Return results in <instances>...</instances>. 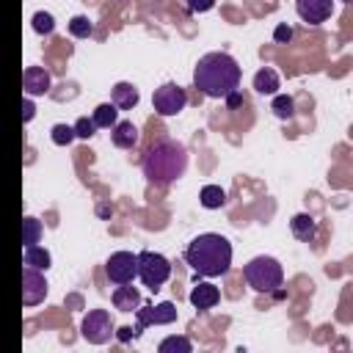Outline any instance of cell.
I'll list each match as a JSON object with an SVG mask.
<instances>
[{"label": "cell", "mask_w": 353, "mask_h": 353, "mask_svg": "<svg viewBox=\"0 0 353 353\" xmlns=\"http://www.w3.org/2000/svg\"><path fill=\"white\" fill-rule=\"evenodd\" d=\"M240 63L229 52H207L193 69V85L212 99H223L240 85Z\"/></svg>", "instance_id": "obj_1"}, {"label": "cell", "mask_w": 353, "mask_h": 353, "mask_svg": "<svg viewBox=\"0 0 353 353\" xmlns=\"http://www.w3.org/2000/svg\"><path fill=\"white\" fill-rule=\"evenodd\" d=\"M185 262L201 276H221L232 265V245L223 234L204 232V234H199L188 243Z\"/></svg>", "instance_id": "obj_2"}, {"label": "cell", "mask_w": 353, "mask_h": 353, "mask_svg": "<svg viewBox=\"0 0 353 353\" xmlns=\"http://www.w3.org/2000/svg\"><path fill=\"white\" fill-rule=\"evenodd\" d=\"M185 165H188V152L176 141H160L143 157V174L149 182H157V185H165L182 176Z\"/></svg>", "instance_id": "obj_3"}, {"label": "cell", "mask_w": 353, "mask_h": 353, "mask_svg": "<svg viewBox=\"0 0 353 353\" xmlns=\"http://www.w3.org/2000/svg\"><path fill=\"white\" fill-rule=\"evenodd\" d=\"M243 276H245L248 287L256 292H273L284 281V270H281L279 259H273V256H254L243 268Z\"/></svg>", "instance_id": "obj_4"}, {"label": "cell", "mask_w": 353, "mask_h": 353, "mask_svg": "<svg viewBox=\"0 0 353 353\" xmlns=\"http://www.w3.org/2000/svg\"><path fill=\"white\" fill-rule=\"evenodd\" d=\"M135 270H138L135 276L143 281V287H149V290L154 292V290H160V287L168 281V276H171V262H168L163 254H157V251H141Z\"/></svg>", "instance_id": "obj_5"}, {"label": "cell", "mask_w": 353, "mask_h": 353, "mask_svg": "<svg viewBox=\"0 0 353 353\" xmlns=\"http://www.w3.org/2000/svg\"><path fill=\"white\" fill-rule=\"evenodd\" d=\"M185 102H188V94H185V88L176 85V83H163V85L154 88V94H152V105H154V110H157L160 116H176V113L185 108Z\"/></svg>", "instance_id": "obj_6"}, {"label": "cell", "mask_w": 353, "mask_h": 353, "mask_svg": "<svg viewBox=\"0 0 353 353\" xmlns=\"http://www.w3.org/2000/svg\"><path fill=\"white\" fill-rule=\"evenodd\" d=\"M80 334H83V339H88L91 345L108 342L110 334H113V320H110V314H108L105 309H91V312L83 317V323H80Z\"/></svg>", "instance_id": "obj_7"}, {"label": "cell", "mask_w": 353, "mask_h": 353, "mask_svg": "<svg viewBox=\"0 0 353 353\" xmlns=\"http://www.w3.org/2000/svg\"><path fill=\"white\" fill-rule=\"evenodd\" d=\"M135 265H138V254H132V251H116V254L108 256L105 273H108V279L113 284H130L135 279V273H138Z\"/></svg>", "instance_id": "obj_8"}, {"label": "cell", "mask_w": 353, "mask_h": 353, "mask_svg": "<svg viewBox=\"0 0 353 353\" xmlns=\"http://www.w3.org/2000/svg\"><path fill=\"white\" fill-rule=\"evenodd\" d=\"M135 317H138L135 331L141 334L146 325H168V323H174V320H176V306H174L171 301H163V303H157V306L146 303V306H138V309H135Z\"/></svg>", "instance_id": "obj_9"}, {"label": "cell", "mask_w": 353, "mask_h": 353, "mask_svg": "<svg viewBox=\"0 0 353 353\" xmlns=\"http://www.w3.org/2000/svg\"><path fill=\"white\" fill-rule=\"evenodd\" d=\"M47 295V281L36 268H22V303L25 306H36L41 303Z\"/></svg>", "instance_id": "obj_10"}, {"label": "cell", "mask_w": 353, "mask_h": 353, "mask_svg": "<svg viewBox=\"0 0 353 353\" xmlns=\"http://www.w3.org/2000/svg\"><path fill=\"white\" fill-rule=\"evenodd\" d=\"M295 11L303 22L309 25H320L325 19H331L334 14V0H295Z\"/></svg>", "instance_id": "obj_11"}, {"label": "cell", "mask_w": 353, "mask_h": 353, "mask_svg": "<svg viewBox=\"0 0 353 353\" xmlns=\"http://www.w3.org/2000/svg\"><path fill=\"white\" fill-rule=\"evenodd\" d=\"M22 88L28 97H41L50 91V74L41 66H28L22 72Z\"/></svg>", "instance_id": "obj_12"}, {"label": "cell", "mask_w": 353, "mask_h": 353, "mask_svg": "<svg viewBox=\"0 0 353 353\" xmlns=\"http://www.w3.org/2000/svg\"><path fill=\"white\" fill-rule=\"evenodd\" d=\"M190 303L196 306V309H212L218 301H221V292H218V287L215 284H210V281H199L193 290H190Z\"/></svg>", "instance_id": "obj_13"}, {"label": "cell", "mask_w": 353, "mask_h": 353, "mask_svg": "<svg viewBox=\"0 0 353 353\" xmlns=\"http://www.w3.org/2000/svg\"><path fill=\"white\" fill-rule=\"evenodd\" d=\"M113 306L121 309V312H135L141 306V292L130 284H119L113 290Z\"/></svg>", "instance_id": "obj_14"}, {"label": "cell", "mask_w": 353, "mask_h": 353, "mask_svg": "<svg viewBox=\"0 0 353 353\" xmlns=\"http://www.w3.org/2000/svg\"><path fill=\"white\" fill-rule=\"evenodd\" d=\"M110 138H113V143L119 149H132L138 143V127L132 121H116Z\"/></svg>", "instance_id": "obj_15"}, {"label": "cell", "mask_w": 353, "mask_h": 353, "mask_svg": "<svg viewBox=\"0 0 353 353\" xmlns=\"http://www.w3.org/2000/svg\"><path fill=\"white\" fill-rule=\"evenodd\" d=\"M110 99H113L116 108H121V110H132V108L138 105V88H135L132 83H116Z\"/></svg>", "instance_id": "obj_16"}, {"label": "cell", "mask_w": 353, "mask_h": 353, "mask_svg": "<svg viewBox=\"0 0 353 353\" xmlns=\"http://www.w3.org/2000/svg\"><path fill=\"white\" fill-rule=\"evenodd\" d=\"M279 72L276 69H270V66H262L256 74H254V88H256V94H276L279 91Z\"/></svg>", "instance_id": "obj_17"}, {"label": "cell", "mask_w": 353, "mask_h": 353, "mask_svg": "<svg viewBox=\"0 0 353 353\" xmlns=\"http://www.w3.org/2000/svg\"><path fill=\"white\" fill-rule=\"evenodd\" d=\"M290 229H292V234H295L298 240L309 243V240L314 237V232H317V223H314V218H312L309 212H298V215H292Z\"/></svg>", "instance_id": "obj_18"}, {"label": "cell", "mask_w": 353, "mask_h": 353, "mask_svg": "<svg viewBox=\"0 0 353 353\" xmlns=\"http://www.w3.org/2000/svg\"><path fill=\"white\" fill-rule=\"evenodd\" d=\"M22 262L28 265V268H36V270H47L50 268V251L47 248H41V245H25V256H22Z\"/></svg>", "instance_id": "obj_19"}, {"label": "cell", "mask_w": 353, "mask_h": 353, "mask_svg": "<svg viewBox=\"0 0 353 353\" xmlns=\"http://www.w3.org/2000/svg\"><path fill=\"white\" fill-rule=\"evenodd\" d=\"M199 201H201L204 210H218L226 201V190L221 185H204L201 193H199Z\"/></svg>", "instance_id": "obj_20"}, {"label": "cell", "mask_w": 353, "mask_h": 353, "mask_svg": "<svg viewBox=\"0 0 353 353\" xmlns=\"http://www.w3.org/2000/svg\"><path fill=\"white\" fill-rule=\"evenodd\" d=\"M91 121H94L97 127H113V124L119 121V108H116L113 102H102V105L94 108Z\"/></svg>", "instance_id": "obj_21"}, {"label": "cell", "mask_w": 353, "mask_h": 353, "mask_svg": "<svg viewBox=\"0 0 353 353\" xmlns=\"http://www.w3.org/2000/svg\"><path fill=\"white\" fill-rule=\"evenodd\" d=\"M270 110L279 116V119H290L295 113V99L290 94H276L273 102H270Z\"/></svg>", "instance_id": "obj_22"}, {"label": "cell", "mask_w": 353, "mask_h": 353, "mask_svg": "<svg viewBox=\"0 0 353 353\" xmlns=\"http://www.w3.org/2000/svg\"><path fill=\"white\" fill-rule=\"evenodd\" d=\"M190 339H185V336H165L160 345H157V350L160 353H190Z\"/></svg>", "instance_id": "obj_23"}, {"label": "cell", "mask_w": 353, "mask_h": 353, "mask_svg": "<svg viewBox=\"0 0 353 353\" xmlns=\"http://www.w3.org/2000/svg\"><path fill=\"white\" fill-rule=\"evenodd\" d=\"M39 237H41V223L33 215H28L22 221V245H33V243H39Z\"/></svg>", "instance_id": "obj_24"}, {"label": "cell", "mask_w": 353, "mask_h": 353, "mask_svg": "<svg viewBox=\"0 0 353 353\" xmlns=\"http://www.w3.org/2000/svg\"><path fill=\"white\" fill-rule=\"evenodd\" d=\"M50 138H52V143H55V146H69L77 135H74V127H69V124H52Z\"/></svg>", "instance_id": "obj_25"}, {"label": "cell", "mask_w": 353, "mask_h": 353, "mask_svg": "<svg viewBox=\"0 0 353 353\" xmlns=\"http://www.w3.org/2000/svg\"><path fill=\"white\" fill-rule=\"evenodd\" d=\"M30 25H33V30H36V33H41V36H47V33H52V30H55V19H52V14H50V11H36V14H33V19H30Z\"/></svg>", "instance_id": "obj_26"}, {"label": "cell", "mask_w": 353, "mask_h": 353, "mask_svg": "<svg viewBox=\"0 0 353 353\" xmlns=\"http://www.w3.org/2000/svg\"><path fill=\"white\" fill-rule=\"evenodd\" d=\"M69 33H72L74 39H88V36L94 33V25H91L88 17H72V19H69Z\"/></svg>", "instance_id": "obj_27"}, {"label": "cell", "mask_w": 353, "mask_h": 353, "mask_svg": "<svg viewBox=\"0 0 353 353\" xmlns=\"http://www.w3.org/2000/svg\"><path fill=\"white\" fill-rule=\"evenodd\" d=\"M94 130H97V124H94L88 116H80V119L74 121V135H77V138H91Z\"/></svg>", "instance_id": "obj_28"}, {"label": "cell", "mask_w": 353, "mask_h": 353, "mask_svg": "<svg viewBox=\"0 0 353 353\" xmlns=\"http://www.w3.org/2000/svg\"><path fill=\"white\" fill-rule=\"evenodd\" d=\"M290 39H292V28H290L287 22L276 25V30H273V41H279V44H287Z\"/></svg>", "instance_id": "obj_29"}, {"label": "cell", "mask_w": 353, "mask_h": 353, "mask_svg": "<svg viewBox=\"0 0 353 353\" xmlns=\"http://www.w3.org/2000/svg\"><path fill=\"white\" fill-rule=\"evenodd\" d=\"M215 6V0H188V11L190 14H204Z\"/></svg>", "instance_id": "obj_30"}, {"label": "cell", "mask_w": 353, "mask_h": 353, "mask_svg": "<svg viewBox=\"0 0 353 353\" xmlns=\"http://www.w3.org/2000/svg\"><path fill=\"white\" fill-rule=\"evenodd\" d=\"M223 102H226V108H229V110H237V108L243 105V94L234 88V91H229V94L223 97Z\"/></svg>", "instance_id": "obj_31"}, {"label": "cell", "mask_w": 353, "mask_h": 353, "mask_svg": "<svg viewBox=\"0 0 353 353\" xmlns=\"http://www.w3.org/2000/svg\"><path fill=\"white\" fill-rule=\"evenodd\" d=\"M116 336H119V339H121V342H130V339H135V336H138V331H135V328H132V325H121V328H119V334H116Z\"/></svg>", "instance_id": "obj_32"}, {"label": "cell", "mask_w": 353, "mask_h": 353, "mask_svg": "<svg viewBox=\"0 0 353 353\" xmlns=\"http://www.w3.org/2000/svg\"><path fill=\"white\" fill-rule=\"evenodd\" d=\"M30 119H33V102L22 99V121H30Z\"/></svg>", "instance_id": "obj_33"}, {"label": "cell", "mask_w": 353, "mask_h": 353, "mask_svg": "<svg viewBox=\"0 0 353 353\" xmlns=\"http://www.w3.org/2000/svg\"><path fill=\"white\" fill-rule=\"evenodd\" d=\"M97 212H99V218H110V215H113L110 204H99V207H97Z\"/></svg>", "instance_id": "obj_34"}, {"label": "cell", "mask_w": 353, "mask_h": 353, "mask_svg": "<svg viewBox=\"0 0 353 353\" xmlns=\"http://www.w3.org/2000/svg\"><path fill=\"white\" fill-rule=\"evenodd\" d=\"M342 3H350V0H342Z\"/></svg>", "instance_id": "obj_35"}]
</instances>
